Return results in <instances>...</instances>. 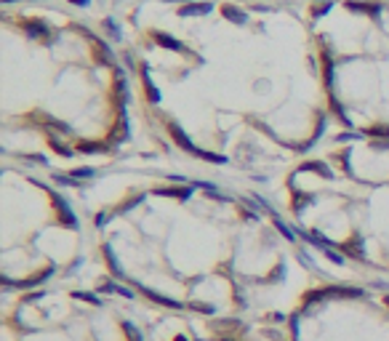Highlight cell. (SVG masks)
<instances>
[{
	"instance_id": "cell-26",
	"label": "cell",
	"mask_w": 389,
	"mask_h": 341,
	"mask_svg": "<svg viewBox=\"0 0 389 341\" xmlns=\"http://www.w3.org/2000/svg\"><path fill=\"white\" fill-rule=\"evenodd\" d=\"M325 3H328V0H325Z\"/></svg>"
},
{
	"instance_id": "cell-1",
	"label": "cell",
	"mask_w": 389,
	"mask_h": 341,
	"mask_svg": "<svg viewBox=\"0 0 389 341\" xmlns=\"http://www.w3.org/2000/svg\"><path fill=\"white\" fill-rule=\"evenodd\" d=\"M168 134L173 136V142L179 144V147H181L184 152H192V155L197 152V147L192 144V139L187 136V131H184V128H181L179 123H176V120H168Z\"/></svg>"
},
{
	"instance_id": "cell-5",
	"label": "cell",
	"mask_w": 389,
	"mask_h": 341,
	"mask_svg": "<svg viewBox=\"0 0 389 341\" xmlns=\"http://www.w3.org/2000/svg\"><path fill=\"white\" fill-rule=\"evenodd\" d=\"M152 38H155V43L163 45V48H171V51H179V54L187 51V48H184V43H181V40H176L173 35H168V32H152Z\"/></svg>"
},
{
	"instance_id": "cell-4",
	"label": "cell",
	"mask_w": 389,
	"mask_h": 341,
	"mask_svg": "<svg viewBox=\"0 0 389 341\" xmlns=\"http://www.w3.org/2000/svg\"><path fill=\"white\" fill-rule=\"evenodd\" d=\"M51 197H54V203L59 205V214H62V221L69 227V229H77V216L72 214V208H69V203L67 200H62L56 192H51Z\"/></svg>"
},
{
	"instance_id": "cell-8",
	"label": "cell",
	"mask_w": 389,
	"mask_h": 341,
	"mask_svg": "<svg viewBox=\"0 0 389 341\" xmlns=\"http://www.w3.org/2000/svg\"><path fill=\"white\" fill-rule=\"evenodd\" d=\"M221 11H224V16H227L232 24H248V14H245L243 8H235V6H221Z\"/></svg>"
},
{
	"instance_id": "cell-12",
	"label": "cell",
	"mask_w": 389,
	"mask_h": 341,
	"mask_svg": "<svg viewBox=\"0 0 389 341\" xmlns=\"http://www.w3.org/2000/svg\"><path fill=\"white\" fill-rule=\"evenodd\" d=\"M104 258L110 261V269H112V275L115 277H123V267H120V261H117V256H115V251H112V245H104Z\"/></svg>"
},
{
	"instance_id": "cell-17",
	"label": "cell",
	"mask_w": 389,
	"mask_h": 341,
	"mask_svg": "<svg viewBox=\"0 0 389 341\" xmlns=\"http://www.w3.org/2000/svg\"><path fill=\"white\" fill-rule=\"evenodd\" d=\"M51 147L59 152V155H64V158H72V152H75V149H69L67 144H62L59 139H51Z\"/></svg>"
},
{
	"instance_id": "cell-21",
	"label": "cell",
	"mask_w": 389,
	"mask_h": 341,
	"mask_svg": "<svg viewBox=\"0 0 389 341\" xmlns=\"http://www.w3.org/2000/svg\"><path fill=\"white\" fill-rule=\"evenodd\" d=\"M365 134H355V131H349V134H339L336 136V142L341 144V142H352V139H362Z\"/></svg>"
},
{
	"instance_id": "cell-11",
	"label": "cell",
	"mask_w": 389,
	"mask_h": 341,
	"mask_svg": "<svg viewBox=\"0 0 389 341\" xmlns=\"http://www.w3.org/2000/svg\"><path fill=\"white\" fill-rule=\"evenodd\" d=\"M192 190H195V187H192V184H187V187H181V190H176V187H171V190H158V195H163V197H179V200H190Z\"/></svg>"
},
{
	"instance_id": "cell-15",
	"label": "cell",
	"mask_w": 389,
	"mask_h": 341,
	"mask_svg": "<svg viewBox=\"0 0 389 341\" xmlns=\"http://www.w3.org/2000/svg\"><path fill=\"white\" fill-rule=\"evenodd\" d=\"M275 227L280 229V234H282V238H286L288 243H293V240H296V234H293V232L288 229V224H286V221H280L277 216H275Z\"/></svg>"
},
{
	"instance_id": "cell-18",
	"label": "cell",
	"mask_w": 389,
	"mask_h": 341,
	"mask_svg": "<svg viewBox=\"0 0 389 341\" xmlns=\"http://www.w3.org/2000/svg\"><path fill=\"white\" fill-rule=\"evenodd\" d=\"M323 253H325V258H328V261H333V264H344V256H341V253H336L333 248H323Z\"/></svg>"
},
{
	"instance_id": "cell-9",
	"label": "cell",
	"mask_w": 389,
	"mask_h": 341,
	"mask_svg": "<svg viewBox=\"0 0 389 341\" xmlns=\"http://www.w3.org/2000/svg\"><path fill=\"white\" fill-rule=\"evenodd\" d=\"M144 296L147 299H152V301H158V304H163V307H171V309H181V304L176 301V299H168V296H160L158 291H149V288H144Z\"/></svg>"
},
{
	"instance_id": "cell-20",
	"label": "cell",
	"mask_w": 389,
	"mask_h": 341,
	"mask_svg": "<svg viewBox=\"0 0 389 341\" xmlns=\"http://www.w3.org/2000/svg\"><path fill=\"white\" fill-rule=\"evenodd\" d=\"M110 219H112V214H107V211L96 214V227H99V229H101V227H107V224H110Z\"/></svg>"
},
{
	"instance_id": "cell-19",
	"label": "cell",
	"mask_w": 389,
	"mask_h": 341,
	"mask_svg": "<svg viewBox=\"0 0 389 341\" xmlns=\"http://www.w3.org/2000/svg\"><path fill=\"white\" fill-rule=\"evenodd\" d=\"M104 30H110V32H112V38H115V40H120V27H117V21H115V19H104Z\"/></svg>"
},
{
	"instance_id": "cell-14",
	"label": "cell",
	"mask_w": 389,
	"mask_h": 341,
	"mask_svg": "<svg viewBox=\"0 0 389 341\" xmlns=\"http://www.w3.org/2000/svg\"><path fill=\"white\" fill-rule=\"evenodd\" d=\"M195 155L203 158V160H208V163H219V166H224V163H227V155H219V152H205V149H200V147H197Z\"/></svg>"
},
{
	"instance_id": "cell-24",
	"label": "cell",
	"mask_w": 389,
	"mask_h": 341,
	"mask_svg": "<svg viewBox=\"0 0 389 341\" xmlns=\"http://www.w3.org/2000/svg\"><path fill=\"white\" fill-rule=\"evenodd\" d=\"M331 8H333V3H331V0H328V3H325L323 8H317V11H315V16H323V14H328V11H331Z\"/></svg>"
},
{
	"instance_id": "cell-3",
	"label": "cell",
	"mask_w": 389,
	"mask_h": 341,
	"mask_svg": "<svg viewBox=\"0 0 389 341\" xmlns=\"http://www.w3.org/2000/svg\"><path fill=\"white\" fill-rule=\"evenodd\" d=\"M139 69H141V80H144V93H147L149 104H160V101H163V93H160V88L149 80V69H147V64H141Z\"/></svg>"
},
{
	"instance_id": "cell-25",
	"label": "cell",
	"mask_w": 389,
	"mask_h": 341,
	"mask_svg": "<svg viewBox=\"0 0 389 341\" xmlns=\"http://www.w3.org/2000/svg\"><path fill=\"white\" fill-rule=\"evenodd\" d=\"M72 6H80V8H86V6H91V0H69Z\"/></svg>"
},
{
	"instance_id": "cell-23",
	"label": "cell",
	"mask_w": 389,
	"mask_h": 341,
	"mask_svg": "<svg viewBox=\"0 0 389 341\" xmlns=\"http://www.w3.org/2000/svg\"><path fill=\"white\" fill-rule=\"evenodd\" d=\"M24 160H32V163H40V166H48V160L43 155H24Z\"/></svg>"
},
{
	"instance_id": "cell-16",
	"label": "cell",
	"mask_w": 389,
	"mask_h": 341,
	"mask_svg": "<svg viewBox=\"0 0 389 341\" xmlns=\"http://www.w3.org/2000/svg\"><path fill=\"white\" fill-rule=\"evenodd\" d=\"M93 176H96V168H75V171H72V179H77V181L93 179Z\"/></svg>"
},
{
	"instance_id": "cell-7",
	"label": "cell",
	"mask_w": 389,
	"mask_h": 341,
	"mask_svg": "<svg viewBox=\"0 0 389 341\" xmlns=\"http://www.w3.org/2000/svg\"><path fill=\"white\" fill-rule=\"evenodd\" d=\"M344 6L349 11H357V14H371V16H379L381 14V6L379 3H355V0H347Z\"/></svg>"
},
{
	"instance_id": "cell-13",
	"label": "cell",
	"mask_w": 389,
	"mask_h": 341,
	"mask_svg": "<svg viewBox=\"0 0 389 341\" xmlns=\"http://www.w3.org/2000/svg\"><path fill=\"white\" fill-rule=\"evenodd\" d=\"M333 59L331 56H323V80H325V88L331 91L333 88Z\"/></svg>"
},
{
	"instance_id": "cell-6",
	"label": "cell",
	"mask_w": 389,
	"mask_h": 341,
	"mask_svg": "<svg viewBox=\"0 0 389 341\" xmlns=\"http://www.w3.org/2000/svg\"><path fill=\"white\" fill-rule=\"evenodd\" d=\"M214 11V3H187V6H181L179 8V16H205V14H211Z\"/></svg>"
},
{
	"instance_id": "cell-22",
	"label": "cell",
	"mask_w": 389,
	"mask_h": 341,
	"mask_svg": "<svg viewBox=\"0 0 389 341\" xmlns=\"http://www.w3.org/2000/svg\"><path fill=\"white\" fill-rule=\"evenodd\" d=\"M75 296H77V299H83V301H91V304H96V307L101 304V301H99L96 296H91V293H75Z\"/></svg>"
},
{
	"instance_id": "cell-10",
	"label": "cell",
	"mask_w": 389,
	"mask_h": 341,
	"mask_svg": "<svg viewBox=\"0 0 389 341\" xmlns=\"http://www.w3.org/2000/svg\"><path fill=\"white\" fill-rule=\"evenodd\" d=\"M77 152H83V155H107V152H110V144L83 142V144H77Z\"/></svg>"
},
{
	"instance_id": "cell-2",
	"label": "cell",
	"mask_w": 389,
	"mask_h": 341,
	"mask_svg": "<svg viewBox=\"0 0 389 341\" xmlns=\"http://www.w3.org/2000/svg\"><path fill=\"white\" fill-rule=\"evenodd\" d=\"M21 30H24V35H27L30 40H48V35H51L48 24H43L40 19L24 21V24H21Z\"/></svg>"
}]
</instances>
